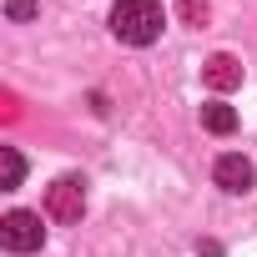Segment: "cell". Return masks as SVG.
<instances>
[{"label":"cell","mask_w":257,"mask_h":257,"mask_svg":"<svg viewBox=\"0 0 257 257\" xmlns=\"http://www.w3.org/2000/svg\"><path fill=\"white\" fill-rule=\"evenodd\" d=\"M162 26H167V16H162L157 0H121L111 11V36L126 46H152L162 36Z\"/></svg>","instance_id":"6da1fadb"},{"label":"cell","mask_w":257,"mask_h":257,"mask_svg":"<svg viewBox=\"0 0 257 257\" xmlns=\"http://www.w3.org/2000/svg\"><path fill=\"white\" fill-rule=\"evenodd\" d=\"M0 242H6L11 252H36L41 242H46V227H41V217L36 212H6V222H0Z\"/></svg>","instance_id":"7a4b0ae2"},{"label":"cell","mask_w":257,"mask_h":257,"mask_svg":"<svg viewBox=\"0 0 257 257\" xmlns=\"http://www.w3.org/2000/svg\"><path fill=\"white\" fill-rule=\"evenodd\" d=\"M81 207H86V192H81L76 177H56L46 187V212L56 222H81Z\"/></svg>","instance_id":"3957f363"},{"label":"cell","mask_w":257,"mask_h":257,"mask_svg":"<svg viewBox=\"0 0 257 257\" xmlns=\"http://www.w3.org/2000/svg\"><path fill=\"white\" fill-rule=\"evenodd\" d=\"M217 187L222 192H247L252 187V162L237 157V152L232 157H217Z\"/></svg>","instance_id":"277c9868"},{"label":"cell","mask_w":257,"mask_h":257,"mask_svg":"<svg viewBox=\"0 0 257 257\" xmlns=\"http://www.w3.org/2000/svg\"><path fill=\"white\" fill-rule=\"evenodd\" d=\"M202 76H207L212 91H232V86H242V66H237L232 56H212V61L202 66Z\"/></svg>","instance_id":"5b68a950"},{"label":"cell","mask_w":257,"mask_h":257,"mask_svg":"<svg viewBox=\"0 0 257 257\" xmlns=\"http://www.w3.org/2000/svg\"><path fill=\"white\" fill-rule=\"evenodd\" d=\"M202 126L212 137H227V132H237V111L222 106V101H212V106H202Z\"/></svg>","instance_id":"8992f818"},{"label":"cell","mask_w":257,"mask_h":257,"mask_svg":"<svg viewBox=\"0 0 257 257\" xmlns=\"http://www.w3.org/2000/svg\"><path fill=\"white\" fill-rule=\"evenodd\" d=\"M0 157H6V192H16V187H21V177H26V162H21V152H16V147H6Z\"/></svg>","instance_id":"52a82bcc"},{"label":"cell","mask_w":257,"mask_h":257,"mask_svg":"<svg viewBox=\"0 0 257 257\" xmlns=\"http://www.w3.org/2000/svg\"><path fill=\"white\" fill-rule=\"evenodd\" d=\"M6 11H11L16 21H31V16H36V0H6Z\"/></svg>","instance_id":"ba28073f"},{"label":"cell","mask_w":257,"mask_h":257,"mask_svg":"<svg viewBox=\"0 0 257 257\" xmlns=\"http://www.w3.org/2000/svg\"><path fill=\"white\" fill-rule=\"evenodd\" d=\"M182 16H187V21H197V26H202V21H207V6H202V0H182Z\"/></svg>","instance_id":"9c48e42d"}]
</instances>
